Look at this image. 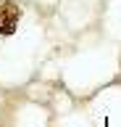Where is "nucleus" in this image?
<instances>
[{"label": "nucleus", "mask_w": 121, "mask_h": 127, "mask_svg": "<svg viewBox=\"0 0 121 127\" xmlns=\"http://www.w3.org/2000/svg\"><path fill=\"white\" fill-rule=\"evenodd\" d=\"M21 16H24V11H21L18 3L3 0V3H0V37H11V34L18 29Z\"/></svg>", "instance_id": "obj_1"}]
</instances>
